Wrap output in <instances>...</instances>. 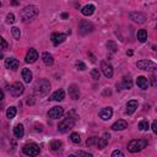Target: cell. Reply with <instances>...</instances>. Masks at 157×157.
<instances>
[{"mask_svg": "<svg viewBox=\"0 0 157 157\" xmlns=\"http://www.w3.org/2000/svg\"><path fill=\"white\" fill-rule=\"evenodd\" d=\"M22 79L23 81L26 82V84H30V82L32 81V79H33V75H32V71L30 69H22Z\"/></svg>", "mask_w": 157, "mask_h": 157, "instance_id": "obj_21", "label": "cell"}, {"mask_svg": "<svg viewBox=\"0 0 157 157\" xmlns=\"http://www.w3.org/2000/svg\"><path fill=\"white\" fill-rule=\"evenodd\" d=\"M112 156H113V157H117V156H122V157H123L124 153H123L122 151H119V150H115V151L112 152Z\"/></svg>", "mask_w": 157, "mask_h": 157, "instance_id": "obj_38", "label": "cell"}, {"mask_svg": "<svg viewBox=\"0 0 157 157\" xmlns=\"http://www.w3.org/2000/svg\"><path fill=\"white\" fill-rule=\"evenodd\" d=\"M11 32H12V36H14L15 39H19V38H20L21 32H20V30H19L17 27H12V28H11Z\"/></svg>", "mask_w": 157, "mask_h": 157, "instance_id": "obj_35", "label": "cell"}, {"mask_svg": "<svg viewBox=\"0 0 157 157\" xmlns=\"http://www.w3.org/2000/svg\"><path fill=\"white\" fill-rule=\"evenodd\" d=\"M11 4H12V5H17V4H19V0H12Z\"/></svg>", "mask_w": 157, "mask_h": 157, "instance_id": "obj_45", "label": "cell"}, {"mask_svg": "<svg viewBox=\"0 0 157 157\" xmlns=\"http://www.w3.org/2000/svg\"><path fill=\"white\" fill-rule=\"evenodd\" d=\"M69 95L70 97L72 98V100H79V97H80V90L76 85H70L69 86Z\"/></svg>", "mask_w": 157, "mask_h": 157, "instance_id": "obj_17", "label": "cell"}, {"mask_svg": "<svg viewBox=\"0 0 157 157\" xmlns=\"http://www.w3.org/2000/svg\"><path fill=\"white\" fill-rule=\"evenodd\" d=\"M76 155H77V156H88V157H91V156H92V153L84 152V151H77V152H76Z\"/></svg>", "mask_w": 157, "mask_h": 157, "instance_id": "obj_39", "label": "cell"}, {"mask_svg": "<svg viewBox=\"0 0 157 157\" xmlns=\"http://www.w3.org/2000/svg\"><path fill=\"white\" fill-rule=\"evenodd\" d=\"M151 81H152V85H153V86L157 85V84H156V79H155V76H151Z\"/></svg>", "mask_w": 157, "mask_h": 157, "instance_id": "obj_43", "label": "cell"}, {"mask_svg": "<svg viewBox=\"0 0 157 157\" xmlns=\"http://www.w3.org/2000/svg\"><path fill=\"white\" fill-rule=\"evenodd\" d=\"M136 84L141 90H147V87H148V81L145 76H139L136 80Z\"/></svg>", "mask_w": 157, "mask_h": 157, "instance_id": "obj_24", "label": "cell"}, {"mask_svg": "<svg viewBox=\"0 0 157 157\" xmlns=\"http://www.w3.org/2000/svg\"><path fill=\"white\" fill-rule=\"evenodd\" d=\"M137 39H139V42H141V43H144L145 41L147 39V32L145 31V30H140V31H137Z\"/></svg>", "mask_w": 157, "mask_h": 157, "instance_id": "obj_27", "label": "cell"}, {"mask_svg": "<svg viewBox=\"0 0 157 157\" xmlns=\"http://www.w3.org/2000/svg\"><path fill=\"white\" fill-rule=\"evenodd\" d=\"M61 17H63V19H68V17H69V15H68V14H65V12H64V14L61 15Z\"/></svg>", "mask_w": 157, "mask_h": 157, "instance_id": "obj_44", "label": "cell"}, {"mask_svg": "<svg viewBox=\"0 0 157 157\" xmlns=\"http://www.w3.org/2000/svg\"><path fill=\"white\" fill-rule=\"evenodd\" d=\"M63 114H64L63 107L56 106V107H53V108L48 112V117L52 118V119H59L63 117Z\"/></svg>", "mask_w": 157, "mask_h": 157, "instance_id": "obj_9", "label": "cell"}, {"mask_svg": "<svg viewBox=\"0 0 157 157\" xmlns=\"http://www.w3.org/2000/svg\"><path fill=\"white\" fill-rule=\"evenodd\" d=\"M42 60H43V63H44L46 65H52V64L54 63L53 55L49 54V53H47V52H44V53L42 54Z\"/></svg>", "mask_w": 157, "mask_h": 157, "instance_id": "obj_26", "label": "cell"}, {"mask_svg": "<svg viewBox=\"0 0 157 157\" xmlns=\"http://www.w3.org/2000/svg\"><path fill=\"white\" fill-rule=\"evenodd\" d=\"M101 70L103 72V75L106 77H112L113 76V67L109 64V63H107V61H101Z\"/></svg>", "mask_w": 157, "mask_h": 157, "instance_id": "obj_10", "label": "cell"}, {"mask_svg": "<svg viewBox=\"0 0 157 157\" xmlns=\"http://www.w3.org/2000/svg\"><path fill=\"white\" fill-rule=\"evenodd\" d=\"M76 68L79 70H81V71H84V70H86V65H85V63H82V61H76Z\"/></svg>", "mask_w": 157, "mask_h": 157, "instance_id": "obj_37", "label": "cell"}, {"mask_svg": "<svg viewBox=\"0 0 157 157\" xmlns=\"http://www.w3.org/2000/svg\"><path fill=\"white\" fill-rule=\"evenodd\" d=\"M147 140L146 139H135V140H131V141L129 143L128 145V150L130 152H139V151H141L144 150V148L147 146Z\"/></svg>", "mask_w": 157, "mask_h": 157, "instance_id": "obj_3", "label": "cell"}, {"mask_svg": "<svg viewBox=\"0 0 157 157\" xmlns=\"http://www.w3.org/2000/svg\"><path fill=\"white\" fill-rule=\"evenodd\" d=\"M0 41H1V49H6L7 48V43H6V41L4 38H0Z\"/></svg>", "mask_w": 157, "mask_h": 157, "instance_id": "obj_42", "label": "cell"}, {"mask_svg": "<svg viewBox=\"0 0 157 157\" xmlns=\"http://www.w3.org/2000/svg\"><path fill=\"white\" fill-rule=\"evenodd\" d=\"M74 127H75V118L74 117H70L68 114V118H65L64 120H61L58 125V130L60 133H68L69 130H71Z\"/></svg>", "mask_w": 157, "mask_h": 157, "instance_id": "obj_4", "label": "cell"}, {"mask_svg": "<svg viewBox=\"0 0 157 157\" xmlns=\"http://www.w3.org/2000/svg\"><path fill=\"white\" fill-rule=\"evenodd\" d=\"M65 98V92H64V90H58V91H55V92L52 95V100L53 101H58V102H60V101H63Z\"/></svg>", "mask_w": 157, "mask_h": 157, "instance_id": "obj_22", "label": "cell"}, {"mask_svg": "<svg viewBox=\"0 0 157 157\" xmlns=\"http://www.w3.org/2000/svg\"><path fill=\"white\" fill-rule=\"evenodd\" d=\"M95 5H92V4H88V5H85L84 7H82V10H81V12H82V15H85V16H91L93 12H95Z\"/></svg>", "mask_w": 157, "mask_h": 157, "instance_id": "obj_23", "label": "cell"}, {"mask_svg": "<svg viewBox=\"0 0 157 157\" xmlns=\"http://www.w3.org/2000/svg\"><path fill=\"white\" fill-rule=\"evenodd\" d=\"M130 19L136 23H144L146 21V16L141 12H131L130 14Z\"/></svg>", "mask_w": 157, "mask_h": 157, "instance_id": "obj_14", "label": "cell"}, {"mask_svg": "<svg viewBox=\"0 0 157 157\" xmlns=\"http://www.w3.org/2000/svg\"><path fill=\"white\" fill-rule=\"evenodd\" d=\"M137 106H139L137 101H135V100L129 101V102L127 103V113H128V114H133V113L137 109Z\"/></svg>", "mask_w": 157, "mask_h": 157, "instance_id": "obj_19", "label": "cell"}, {"mask_svg": "<svg viewBox=\"0 0 157 157\" xmlns=\"http://www.w3.org/2000/svg\"><path fill=\"white\" fill-rule=\"evenodd\" d=\"M6 22L7 23H14L15 22V15L14 14H7V16H6Z\"/></svg>", "mask_w": 157, "mask_h": 157, "instance_id": "obj_36", "label": "cell"}, {"mask_svg": "<svg viewBox=\"0 0 157 157\" xmlns=\"http://www.w3.org/2000/svg\"><path fill=\"white\" fill-rule=\"evenodd\" d=\"M38 12H39V9L36 5H30V6H26L22 9L21 17L23 21H32L38 16Z\"/></svg>", "mask_w": 157, "mask_h": 157, "instance_id": "obj_2", "label": "cell"}, {"mask_svg": "<svg viewBox=\"0 0 157 157\" xmlns=\"http://www.w3.org/2000/svg\"><path fill=\"white\" fill-rule=\"evenodd\" d=\"M107 48H108L109 51L113 52V53L117 52V49H118V48H117V44H115L113 41H108V42H107Z\"/></svg>", "mask_w": 157, "mask_h": 157, "instance_id": "obj_33", "label": "cell"}, {"mask_svg": "<svg viewBox=\"0 0 157 157\" xmlns=\"http://www.w3.org/2000/svg\"><path fill=\"white\" fill-rule=\"evenodd\" d=\"M136 67L141 70H146V71H155L157 70V64H155L151 60H147V59H143V60H139L136 63Z\"/></svg>", "mask_w": 157, "mask_h": 157, "instance_id": "obj_6", "label": "cell"}, {"mask_svg": "<svg viewBox=\"0 0 157 157\" xmlns=\"http://www.w3.org/2000/svg\"><path fill=\"white\" fill-rule=\"evenodd\" d=\"M117 86L119 87V90H122V88L130 90L131 86H133V81H131V79H130L129 76H124V77H123V82H122L120 85H117Z\"/></svg>", "mask_w": 157, "mask_h": 157, "instance_id": "obj_18", "label": "cell"}, {"mask_svg": "<svg viewBox=\"0 0 157 157\" xmlns=\"http://www.w3.org/2000/svg\"><path fill=\"white\" fill-rule=\"evenodd\" d=\"M111 135L108 133H104L102 135V137L98 139V145H97V148H100V150H102V148H104L107 146V144H108V140H109Z\"/></svg>", "mask_w": 157, "mask_h": 157, "instance_id": "obj_16", "label": "cell"}, {"mask_svg": "<svg viewBox=\"0 0 157 157\" xmlns=\"http://www.w3.org/2000/svg\"><path fill=\"white\" fill-rule=\"evenodd\" d=\"M98 114H100V118L102 120H109L113 115V109L111 107H106V108H102Z\"/></svg>", "mask_w": 157, "mask_h": 157, "instance_id": "obj_12", "label": "cell"}, {"mask_svg": "<svg viewBox=\"0 0 157 157\" xmlns=\"http://www.w3.org/2000/svg\"><path fill=\"white\" fill-rule=\"evenodd\" d=\"M95 30V26L91 22H88V21H85V20H81L80 22H79V32L81 35H88V33H91Z\"/></svg>", "mask_w": 157, "mask_h": 157, "instance_id": "obj_7", "label": "cell"}, {"mask_svg": "<svg viewBox=\"0 0 157 157\" xmlns=\"http://www.w3.org/2000/svg\"><path fill=\"white\" fill-rule=\"evenodd\" d=\"M98 139L100 137H97V136H92V137H90L87 141H86V145L88 146V147H91V146H95V147H97V145H98Z\"/></svg>", "mask_w": 157, "mask_h": 157, "instance_id": "obj_28", "label": "cell"}, {"mask_svg": "<svg viewBox=\"0 0 157 157\" xmlns=\"http://www.w3.org/2000/svg\"><path fill=\"white\" fill-rule=\"evenodd\" d=\"M51 39H52V42H53V44L54 46H59V44H61L65 39H67V35H64V33H53L52 35V37H51Z\"/></svg>", "mask_w": 157, "mask_h": 157, "instance_id": "obj_13", "label": "cell"}, {"mask_svg": "<svg viewBox=\"0 0 157 157\" xmlns=\"http://www.w3.org/2000/svg\"><path fill=\"white\" fill-rule=\"evenodd\" d=\"M39 151H41L39 146L37 144H35V143L26 144L22 147V152L26 156H37V155H39Z\"/></svg>", "mask_w": 157, "mask_h": 157, "instance_id": "obj_5", "label": "cell"}, {"mask_svg": "<svg viewBox=\"0 0 157 157\" xmlns=\"http://www.w3.org/2000/svg\"><path fill=\"white\" fill-rule=\"evenodd\" d=\"M139 129L141 130V131H146L150 129V125H148V122L147 120H141L139 123Z\"/></svg>", "mask_w": 157, "mask_h": 157, "instance_id": "obj_30", "label": "cell"}, {"mask_svg": "<svg viewBox=\"0 0 157 157\" xmlns=\"http://www.w3.org/2000/svg\"><path fill=\"white\" fill-rule=\"evenodd\" d=\"M70 139H71V141L74 144H80V141H81V137H80L79 133H72L70 135Z\"/></svg>", "mask_w": 157, "mask_h": 157, "instance_id": "obj_32", "label": "cell"}, {"mask_svg": "<svg viewBox=\"0 0 157 157\" xmlns=\"http://www.w3.org/2000/svg\"><path fill=\"white\" fill-rule=\"evenodd\" d=\"M23 134H25V128H23V125H22V124H17V125L14 128V135L16 137L21 139L23 136Z\"/></svg>", "mask_w": 157, "mask_h": 157, "instance_id": "obj_25", "label": "cell"}, {"mask_svg": "<svg viewBox=\"0 0 157 157\" xmlns=\"http://www.w3.org/2000/svg\"><path fill=\"white\" fill-rule=\"evenodd\" d=\"M37 59H38V52L35 48H30V51L26 54V58H25V61L32 64V63H35Z\"/></svg>", "mask_w": 157, "mask_h": 157, "instance_id": "obj_11", "label": "cell"}, {"mask_svg": "<svg viewBox=\"0 0 157 157\" xmlns=\"http://www.w3.org/2000/svg\"><path fill=\"white\" fill-rule=\"evenodd\" d=\"M15 115H16V108L15 107H10V108L6 111V117L9 119H12V118H15Z\"/></svg>", "mask_w": 157, "mask_h": 157, "instance_id": "obj_31", "label": "cell"}, {"mask_svg": "<svg viewBox=\"0 0 157 157\" xmlns=\"http://www.w3.org/2000/svg\"><path fill=\"white\" fill-rule=\"evenodd\" d=\"M33 91L36 96H39V97L47 96L49 93V91H51V84H49V81L47 79H39L33 86Z\"/></svg>", "mask_w": 157, "mask_h": 157, "instance_id": "obj_1", "label": "cell"}, {"mask_svg": "<svg viewBox=\"0 0 157 157\" xmlns=\"http://www.w3.org/2000/svg\"><path fill=\"white\" fill-rule=\"evenodd\" d=\"M61 146H63V144H61V141H59V140H54V141L51 143V148H52L53 151L60 150Z\"/></svg>", "mask_w": 157, "mask_h": 157, "instance_id": "obj_29", "label": "cell"}, {"mask_svg": "<svg viewBox=\"0 0 157 157\" xmlns=\"http://www.w3.org/2000/svg\"><path fill=\"white\" fill-rule=\"evenodd\" d=\"M151 129H152V131L155 134H157V120H153V123H152V127H151Z\"/></svg>", "mask_w": 157, "mask_h": 157, "instance_id": "obj_40", "label": "cell"}, {"mask_svg": "<svg viewBox=\"0 0 157 157\" xmlns=\"http://www.w3.org/2000/svg\"><path fill=\"white\" fill-rule=\"evenodd\" d=\"M156 111H157V108H156Z\"/></svg>", "mask_w": 157, "mask_h": 157, "instance_id": "obj_46", "label": "cell"}, {"mask_svg": "<svg viewBox=\"0 0 157 157\" xmlns=\"http://www.w3.org/2000/svg\"><path fill=\"white\" fill-rule=\"evenodd\" d=\"M19 65H20L19 60H17V59H15V58H9V59H6V60H5V67H6L7 69L16 70V69L19 68Z\"/></svg>", "mask_w": 157, "mask_h": 157, "instance_id": "obj_15", "label": "cell"}, {"mask_svg": "<svg viewBox=\"0 0 157 157\" xmlns=\"http://www.w3.org/2000/svg\"><path fill=\"white\" fill-rule=\"evenodd\" d=\"M91 76H92L93 80H100L101 74H100V71H98V69H92V70H91Z\"/></svg>", "mask_w": 157, "mask_h": 157, "instance_id": "obj_34", "label": "cell"}, {"mask_svg": "<svg viewBox=\"0 0 157 157\" xmlns=\"http://www.w3.org/2000/svg\"><path fill=\"white\" fill-rule=\"evenodd\" d=\"M128 128V123L125 120H118V122H115L113 125H112V129L113 130H124V129H127Z\"/></svg>", "mask_w": 157, "mask_h": 157, "instance_id": "obj_20", "label": "cell"}, {"mask_svg": "<svg viewBox=\"0 0 157 157\" xmlns=\"http://www.w3.org/2000/svg\"><path fill=\"white\" fill-rule=\"evenodd\" d=\"M27 104H30V106L35 104V98H33V96H30V97L27 98Z\"/></svg>", "mask_w": 157, "mask_h": 157, "instance_id": "obj_41", "label": "cell"}, {"mask_svg": "<svg viewBox=\"0 0 157 157\" xmlns=\"http://www.w3.org/2000/svg\"><path fill=\"white\" fill-rule=\"evenodd\" d=\"M25 91V87L23 85L21 84V82H15V84H12L10 86V93L14 96V97H19Z\"/></svg>", "mask_w": 157, "mask_h": 157, "instance_id": "obj_8", "label": "cell"}]
</instances>
